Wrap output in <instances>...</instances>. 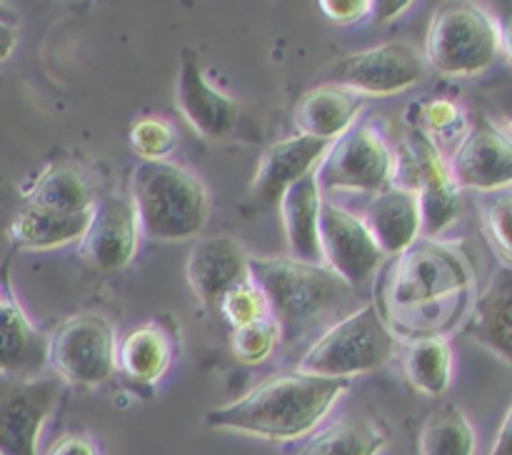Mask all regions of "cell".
<instances>
[{"label":"cell","mask_w":512,"mask_h":455,"mask_svg":"<svg viewBox=\"0 0 512 455\" xmlns=\"http://www.w3.org/2000/svg\"><path fill=\"white\" fill-rule=\"evenodd\" d=\"M420 455H475L478 435L458 405H443L425 418L418 440Z\"/></svg>","instance_id":"4316f807"},{"label":"cell","mask_w":512,"mask_h":455,"mask_svg":"<svg viewBox=\"0 0 512 455\" xmlns=\"http://www.w3.org/2000/svg\"><path fill=\"white\" fill-rule=\"evenodd\" d=\"M0 455H3V453H0Z\"/></svg>","instance_id":"7bdbcfd3"},{"label":"cell","mask_w":512,"mask_h":455,"mask_svg":"<svg viewBox=\"0 0 512 455\" xmlns=\"http://www.w3.org/2000/svg\"><path fill=\"white\" fill-rule=\"evenodd\" d=\"M490 455H512V400L503 420H500L498 433H495L493 445H490Z\"/></svg>","instance_id":"d590c367"},{"label":"cell","mask_w":512,"mask_h":455,"mask_svg":"<svg viewBox=\"0 0 512 455\" xmlns=\"http://www.w3.org/2000/svg\"><path fill=\"white\" fill-rule=\"evenodd\" d=\"M185 278L200 305L213 310L233 285L250 278V253L233 235H203L188 253Z\"/></svg>","instance_id":"e0dca14e"},{"label":"cell","mask_w":512,"mask_h":455,"mask_svg":"<svg viewBox=\"0 0 512 455\" xmlns=\"http://www.w3.org/2000/svg\"><path fill=\"white\" fill-rule=\"evenodd\" d=\"M128 193L143 235L165 243L198 238L213 210L203 180L173 160L135 165Z\"/></svg>","instance_id":"3957f363"},{"label":"cell","mask_w":512,"mask_h":455,"mask_svg":"<svg viewBox=\"0 0 512 455\" xmlns=\"http://www.w3.org/2000/svg\"><path fill=\"white\" fill-rule=\"evenodd\" d=\"M48 338L30 323L18 300L10 298L0 310V375L20 380L45 363Z\"/></svg>","instance_id":"cb8c5ba5"},{"label":"cell","mask_w":512,"mask_h":455,"mask_svg":"<svg viewBox=\"0 0 512 455\" xmlns=\"http://www.w3.org/2000/svg\"><path fill=\"white\" fill-rule=\"evenodd\" d=\"M405 175L400 185L418 195L423 235H440L458 220L460 215V188L455 183L450 165L438 145L425 138L420 130L405 138L403 153L395 163V178Z\"/></svg>","instance_id":"ba28073f"},{"label":"cell","mask_w":512,"mask_h":455,"mask_svg":"<svg viewBox=\"0 0 512 455\" xmlns=\"http://www.w3.org/2000/svg\"><path fill=\"white\" fill-rule=\"evenodd\" d=\"M250 280L265 295L270 320L280 330V343L308 333L350 293L333 270L290 255H250Z\"/></svg>","instance_id":"7a4b0ae2"},{"label":"cell","mask_w":512,"mask_h":455,"mask_svg":"<svg viewBox=\"0 0 512 455\" xmlns=\"http://www.w3.org/2000/svg\"><path fill=\"white\" fill-rule=\"evenodd\" d=\"M320 208H323V190H320L315 173L305 175L295 185H290L278 203L280 220H283L285 243L290 258L303 263L323 265L320 253Z\"/></svg>","instance_id":"44dd1931"},{"label":"cell","mask_w":512,"mask_h":455,"mask_svg":"<svg viewBox=\"0 0 512 455\" xmlns=\"http://www.w3.org/2000/svg\"><path fill=\"white\" fill-rule=\"evenodd\" d=\"M215 310H218L220 318L230 325V330L245 328V325L270 318L265 295L260 293V288L250 278L233 285V288L218 300V308Z\"/></svg>","instance_id":"1f68e13d"},{"label":"cell","mask_w":512,"mask_h":455,"mask_svg":"<svg viewBox=\"0 0 512 455\" xmlns=\"http://www.w3.org/2000/svg\"><path fill=\"white\" fill-rule=\"evenodd\" d=\"M280 345V330L270 318L235 328L230 333V353L243 365H260L275 353Z\"/></svg>","instance_id":"d6a6232c"},{"label":"cell","mask_w":512,"mask_h":455,"mask_svg":"<svg viewBox=\"0 0 512 455\" xmlns=\"http://www.w3.org/2000/svg\"><path fill=\"white\" fill-rule=\"evenodd\" d=\"M388 448V433L365 415H345L308 435L295 455H380Z\"/></svg>","instance_id":"d4e9b609"},{"label":"cell","mask_w":512,"mask_h":455,"mask_svg":"<svg viewBox=\"0 0 512 455\" xmlns=\"http://www.w3.org/2000/svg\"><path fill=\"white\" fill-rule=\"evenodd\" d=\"M403 370L418 393L440 398L453 385V348L443 335H425L405 350Z\"/></svg>","instance_id":"484cf974"},{"label":"cell","mask_w":512,"mask_h":455,"mask_svg":"<svg viewBox=\"0 0 512 455\" xmlns=\"http://www.w3.org/2000/svg\"><path fill=\"white\" fill-rule=\"evenodd\" d=\"M320 253L325 268L333 270L350 290L370 283L385 260L363 218L325 198L320 208Z\"/></svg>","instance_id":"7c38bea8"},{"label":"cell","mask_w":512,"mask_h":455,"mask_svg":"<svg viewBox=\"0 0 512 455\" xmlns=\"http://www.w3.org/2000/svg\"><path fill=\"white\" fill-rule=\"evenodd\" d=\"M468 335L512 365V270L500 268L480 293Z\"/></svg>","instance_id":"603a6c76"},{"label":"cell","mask_w":512,"mask_h":455,"mask_svg":"<svg viewBox=\"0 0 512 455\" xmlns=\"http://www.w3.org/2000/svg\"><path fill=\"white\" fill-rule=\"evenodd\" d=\"M363 223L385 258L405 253L423 235L418 195L400 183L388 185L385 190L375 193L373 203L365 210Z\"/></svg>","instance_id":"ac0fdd59"},{"label":"cell","mask_w":512,"mask_h":455,"mask_svg":"<svg viewBox=\"0 0 512 455\" xmlns=\"http://www.w3.org/2000/svg\"><path fill=\"white\" fill-rule=\"evenodd\" d=\"M0 23L18 25V15H15V10L8 8V5H3V3H0Z\"/></svg>","instance_id":"60d3db41"},{"label":"cell","mask_w":512,"mask_h":455,"mask_svg":"<svg viewBox=\"0 0 512 455\" xmlns=\"http://www.w3.org/2000/svg\"><path fill=\"white\" fill-rule=\"evenodd\" d=\"M88 218L90 210H85V213H60V210L25 203L10 218L8 238L18 250H33V253L60 250L80 243L85 228H88Z\"/></svg>","instance_id":"7402d4cb"},{"label":"cell","mask_w":512,"mask_h":455,"mask_svg":"<svg viewBox=\"0 0 512 455\" xmlns=\"http://www.w3.org/2000/svg\"><path fill=\"white\" fill-rule=\"evenodd\" d=\"M425 138L433 140L440 148V143L445 140L463 138L468 133V115H465L463 105L455 103L450 98H430L428 103L420 105L418 115V128Z\"/></svg>","instance_id":"f546056e"},{"label":"cell","mask_w":512,"mask_h":455,"mask_svg":"<svg viewBox=\"0 0 512 455\" xmlns=\"http://www.w3.org/2000/svg\"><path fill=\"white\" fill-rule=\"evenodd\" d=\"M28 205H38V208L60 210V213H85L93 208V193L90 185L85 183L83 175L75 168H50L38 178V183L30 188Z\"/></svg>","instance_id":"83f0119b"},{"label":"cell","mask_w":512,"mask_h":455,"mask_svg":"<svg viewBox=\"0 0 512 455\" xmlns=\"http://www.w3.org/2000/svg\"><path fill=\"white\" fill-rule=\"evenodd\" d=\"M498 108H500V115H503L505 123L512 128V90H508V93L498 100Z\"/></svg>","instance_id":"ab89813d"},{"label":"cell","mask_w":512,"mask_h":455,"mask_svg":"<svg viewBox=\"0 0 512 455\" xmlns=\"http://www.w3.org/2000/svg\"><path fill=\"white\" fill-rule=\"evenodd\" d=\"M10 298H13V295H10V293H8V288H5V285L0 283V310L5 308V303H8Z\"/></svg>","instance_id":"b9f144b4"},{"label":"cell","mask_w":512,"mask_h":455,"mask_svg":"<svg viewBox=\"0 0 512 455\" xmlns=\"http://www.w3.org/2000/svg\"><path fill=\"white\" fill-rule=\"evenodd\" d=\"M408 8H413L410 0H403V3H393V0L390 3H373L370 15H375V20H380V23H390V20L400 18Z\"/></svg>","instance_id":"8d00e7d4"},{"label":"cell","mask_w":512,"mask_h":455,"mask_svg":"<svg viewBox=\"0 0 512 455\" xmlns=\"http://www.w3.org/2000/svg\"><path fill=\"white\" fill-rule=\"evenodd\" d=\"M118 335L110 318L95 310L60 320L48 335L45 363L58 378L78 388H98L115 373Z\"/></svg>","instance_id":"8992f818"},{"label":"cell","mask_w":512,"mask_h":455,"mask_svg":"<svg viewBox=\"0 0 512 455\" xmlns=\"http://www.w3.org/2000/svg\"><path fill=\"white\" fill-rule=\"evenodd\" d=\"M348 388L350 380L318 378L300 370L270 375L240 398L210 408L203 423L223 433L293 443L315 433Z\"/></svg>","instance_id":"6da1fadb"},{"label":"cell","mask_w":512,"mask_h":455,"mask_svg":"<svg viewBox=\"0 0 512 455\" xmlns=\"http://www.w3.org/2000/svg\"><path fill=\"white\" fill-rule=\"evenodd\" d=\"M175 358L173 330L160 320H148L130 328L118 340L115 350V370L125 375L133 385L153 388L170 370Z\"/></svg>","instance_id":"d6986e66"},{"label":"cell","mask_w":512,"mask_h":455,"mask_svg":"<svg viewBox=\"0 0 512 455\" xmlns=\"http://www.w3.org/2000/svg\"><path fill=\"white\" fill-rule=\"evenodd\" d=\"M468 263L453 248L440 243H415L398 255V268L390 275V298L403 308L428 305L468 288Z\"/></svg>","instance_id":"30bf717a"},{"label":"cell","mask_w":512,"mask_h":455,"mask_svg":"<svg viewBox=\"0 0 512 455\" xmlns=\"http://www.w3.org/2000/svg\"><path fill=\"white\" fill-rule=\"evenodd\" d=\"M18 48V25L0 23V63L8 60Z\"/></svg>","instance_id":"74e56055"},{"label":"cell","mask_w":512,"mask_h":455,"mask_svg":"<svg viewBox=\"0 0 512 455\" xmlns=\"http://www.w3.org/2000/svg\"><path fill=\"white\" fill-rule=\"evenodd\" d=\"M320 10L335 25H355L373 10L370 0H320Z\"/></svg>","instance_id":"836d02e7"},{"label":"cell","mask_w":512,"mask_h":455,"mask_svg":"<svg viewBox=\"0 0 512 455\" xmlns=\"http://www.w3.org/2000/svg\"><path fill=\"white\" fill-rule=\"evenodd\" d=\"M330 145L333 143H328V140H318L300 133L268 145L260 153L253 180H250L253 203L263 210L278 205L290 185L318 170L320 160L325 158Z\"/></svg>","instance_id":"2e32d148"},{"label":"cell","mask_w":512,"mask_h":455,"mask_svg":"<svg viewBox=\"0 0 512 455\" xmlns=\"http://www.w3.org/2000/svg\"><path fill=\"white\" fill-rule=\"evenodd\" d=\"M128 140L140 163H160L173 155L175 145H178V133H175L173 123H168L165 118L143 115L130 125Z\"/></svg>","instance_id":"f1b7e54d"},{"label":"cell","mask_w":512,"mask_h":455,"mask_svg":"<svg viewBox=\"0 0 512 455\" xmlns=\"http://www.w3.org/2000/svg\"><path fill=\"white\" fill-rule=\"evenodd\" d=\"M45 455H103L98 443L83 433H65L58 440H53Z\"/></svg>","instance_id":"e575fe53"},{"label":"cell","mask_w":512,"mask_h":455,"mask_svg":"<svg viewBox=\"0 0 512 455\" xmlns=\"http://www.w3.org/2000/svg\"><path fill=\"white\" fill-rule=\"evenodd\" d=\"M398 155L373 125H353L340 135L315 170L323 193H380L395 180Z\"/></svg>","instance_id":"52a82bcc"},{"label":"cell","mask_w":512,"mask_h":455,"mask_svg":"<svg viewBox=\"0 0 512 455\" xmlns=\"http://www.w3.org/2000/svg\"><path fill=\"white\" fill-rule=\"evenodd\" d=\"M460 190L500 193L512 185V138L490 120L473 125L448 160Z\"/></svg>","instance_id":"5bb4252c"},{"label":"cell","mask_w":512,"mask_h":455,"mask_svg":"<svg viewBox=\"0 0 512 455\" xmlns=\"http://www.w3.org/2000/svg\"><path fill=\"white\" fill-rule=\"evenodd\" d=\"M175 105L185 123L208 140H223L235 130L240 120L238 100L210 83L198 53L185 48L180 53L178 83H175Z\"/></svg>","instance_id":"9a60e30c"},{"label":"cell","mask_w":512,"mask_h":455,"mask_svg":"<svg viewBox=\"0 0 512 455\" xmlns=\"http://www.w3.org/2000/svg\"><path fill=\"white\" fill-rule=\"evenodd\" d=\"M140 235L143 230L130 193H105L90 208L78 253L98 273H120L138 255Z\"/></svg>","instance_id":"8fae6325"},{"label":"cell","mask_w":512,"mask_h":455,"mask_svg":"<svg viewBox=\"0 0 512 455\" xmlns=\"http://www.w3.org/2000/svg\"><path fill=\"white\" fill-rule=\"evenodd\" d=\"M425 73L428 63L415 45L405 40H388L335 60L328 83L353 90L360 98H388L423 83Z\"/></svg>","instance_id":"9c48e42d"},{"label":"cell","mask_w":512,"mask_h":455,"mask_svg":"<svg viewBox=\"0 0 512 455\" xmlns=\"http://www.w3.org/2000/svg\"><path fill=\"white\" fill-rule=\"evenodd\" d=\"M500 40H503V50L512 60V10L505 15V20H500Z\"/></svg>","instance_id":"f35d334b"},{"label":"cell","mask_w":512,"mask_h":455,"mask_svg":"<svg viewBox=\"0 0 512 455\" xmlns=\"http://www.w3.org/2000/svg\"><path fill=\"white\" fill-rule=\"evenodd\" d=\"M393 355L395 335L380 310L368 303L328 325L298 360V370L318 378L353 380L385 368Z\"/></svg>","instance_id":"277c9868"},{"label":"cell","mask_w":512,"mask_h":455,"mask_svg":"<svg viewBox=\"0 0 512 455\" xmlns=\"http://www.w3.org/2000/svg\"><path fill=\"white\" fill-rule=\"evenodd\" d=\"M483 233L503 268L512 270V190L490 193L483 203Z\"/></svg>","instance_id":"4dcf8cb0"},{"label":"cell","mask_w":512,"mask_h":455,"mask_svg":"<svg viewBox=\"0 0 512 455\" xmlns=\"http://www.w3.org/2000/svg\"><path fill=\"white\" fill-rule=\"evenodd\" d=\"M365 108V98L340 85L323 83L300 95L293 108V123L300 135L335 143L348 133Z\"/></svg>","instance_id":"ffe728a7"},{"label":"cell","mask_w":512,"mask_h":455,"mask_svg":"<svg viewBox=\"0 0 512 455\" xmlns=\"http://www.w3.org/2000/svg\"><path fill=\"white\" fill-rule=\"evenodd\" d=\"M58 400L60 385L53 378H20L0 385V453L40 455V435Z\"/></svg>","instance_id":"4fadbf2b"},{"label":"cell","mask_w":512,"mask_h":455,"mask_svg":"<svg viewBox=\"0 0 512 455\" xmlns=\"http://www.w3.org/2000/svg\"><path fill=\"white\" fill-rule=\"evenodd\" d=\"M503 50L500 20L478 3H448L435 10L425 33L428 68L448 78H475L493 68Z\"/></svg>","instance_id":"5b68a950"}]
</instances>
